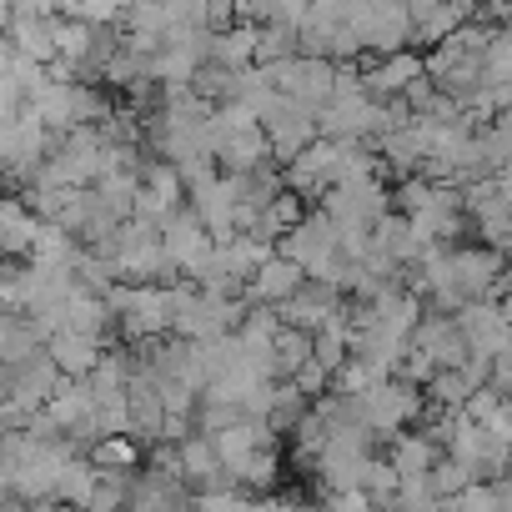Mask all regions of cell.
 Wrapping results in <instances>:
<instances>
[{"mask_svg":"<svg viewBox=\"0 0 512 512\" xmlns=\"http://www.w3.org/2000/svg\"><path fill=\"white\" fill-rule=\"evenodd\" d=\"M307 282V272H302V262L297 256H287V251H267L262 262H256V272L246 277V302H262V307H282L297 287Z\"/></svg>","mask_w":512,"mask_h":512,"instance_id":"cell-1","label":"cell"},{"mask_svg":"<svg viewBox=\"0 0 512 512\" xmlns=\"http://www.w3.org/2000/svg\"><path fill=\"white\" fill-rule=\"evenodd\" d=\"M457 327H462L467 347H472V352H487V357H497V352L507 347V332H512V322H507V312L497 307V297L462 302V307H457Z\"/></svg>","mask_w":512,"mask_h":512,"instance_id":"cell-2","label":"cell"},{"mask_svg":"<svg viewBox=\"0 0 512 512\" xmlns=\"http://www.w3.org/2000/svg\"><path fill=\"white\" fill-rule=\"evenodd\" d=\"M417 76H427V56L417 46H397V51H382L367 71H362V86L372 96H402Z\"/></svg>","mask_w":512,"mask_h":512,"instance_id":"cell-3","label":"cell"},{"mask_svg":"<svg viewBox=\"0 0 512 512\" xmlns=\"http://www.w3.org/2000/svg\"><path fill=\"white\" fill-rule=\"evenodd\" d=\"M437 457H442V447L427 432H407L402 427V432L387 437V462L397 467V477H427Z\"/></svg>","mask_w":512,"mask_h":512,"instance_id":"cell-4","label":"cell"},{"mask_svg":"<svg viewBox=\"0 0 512 512\" xmlns=\"http://www.w3.org/2000/svg\"><path fill=\"white\" fill-rule=\"evenodd\" d=\"M467 392H472V377H467L462 367H437V372L422 382V397H427L432 407H462Z\"/></svg>","mask_w":512,"mask_h":512,"instance_id":"cell-5","label":"cell"},{"mask_svg":"<svg viewBox=\"0 0 512 512\" xmlns=\"http://www.w3.org/2000/svg\"><path fill=\"white\" fill-rule=\"evenodd\" d=\"M482 86H512V31L497 26L482 46Z\"/></svg>","mask_w":512,"mask_h":512,"instance_id":"cell-6","label":"cell"},{"mask_svg":"<svg viewBox=\"0 0 512 512\" xmlns=\"http://www.w3.org/2000/svg\"><path fill=\"white\" fill-rule=\"evenodd\" d=\"M497 251H502V256H507V262H512V231H507V236H502V246H497Z\"/></svg>","mask_w":512,"mask_h":512,"instance_id":"cell-7","label":"cell"},{"mask_svg":"<svg viewBox=\"0 0 512 512\" xmlns=\"http://www.w3.org/2000/svg\"><path fill=\"white\" fill-rule=\"evenodd\" d=\"M502 292H512V267L502 272ZM502 292H497V297H502Z\"/></svg>","mask_w":512,"mask_h":512,"instance_id":"cell-8","label":"cell"}]
</instances>
